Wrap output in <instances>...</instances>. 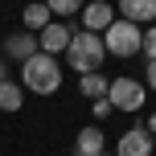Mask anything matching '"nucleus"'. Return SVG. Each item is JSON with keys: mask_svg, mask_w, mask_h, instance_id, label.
Wrapping results in <instances>:
<instances>
[{"mask_svg": "<svg viewBox=\"0 0 156 156\" xmlns=\"http://www.w3.org/2000/svg\"><path fill=\"white\" fill-rule=\"evenodd\" d=\"M21 86L33 94H54L58 86H62V62H58L54 54H33L29 62H21Z\"/></svg>", "mask_w": 156, "mask_h": 156, "instance_id": "1", "label": "nucleus"}, {"mask_svg": "<svg viewBox=\"0 0 156 156\" xmlns=\"http://www.w3.org/2000/svg\"><path fill=\"white\" fill-rule=\"evenodd\" d=\"M103 58H107V45H103L99 33L78 29L74 37H70V45H66V66H70L74 74H94L103 66Z\"/></svg>", "mask_w": 156, "mask_h": 156, "instance_id": "2", "label": "nucleus"}, {"mask_svg": "<svg viewBox=\"0 0 156 156\" xmlns=\"http://www.w3.org/2000/svg\"><path fill=\"white\" fill-rule=\"evenodd\" d=\"M103 45H107V58H132V54H140L144 33H140V25L115 16V21L107 25V33H103Z\"/></svg>", "mask_w": 156, "mask_h": 156, "instance_id": "3", "label": "nucleus"}, {"mask_svg": "<svg viewBox=\"0 0 156 156\" xmlns=\"http://www.w3.org/2000/svg\"><path fill=\"white\" fill-rule=\"evenodd\" d=\"M107 99H111V107L115 111H140L144 107V99H148V86L144 82H136V78H111V86H107Z\"/></svg>", "mask_w": 156, "mask_h": 156, "instance_id": "4", "label": "nucleus"}, {"mask_svg": "<svg viewBox=\"0 0 156 156\" xmlns=\"http://www.w3.org/2000/svg\"><path fill=\"white\" fill-rule=\"evenodd\" d=\"M70 37H74V25H66V21H58V16H54V21H49L45 29L37 33V41H41V54H54V58H58V54H66Z\"/></svg>", "mask_w": 156, "mask_h": 156, "instance_id": "5", "label": "nucleus"}, {"mask_svg": "<svg viewBox=\"0 0 156 156\" xmlns=\"http://www.w3.org/2000/svg\"><path fill=\"white\" fill-rule=\"evenodd\" d=\"M78 16H82V29H86V33H99V37H103L107 25L115 21V4L94 0V4H82V12H78Z\"/></svg>", "mask_w": 156, "mask_h": 156, "instance_id": "6", "label": "nucleus"}, {"mask_svg": "<svg viewBox=\"0 0 156 156\" xmlns=\"http://www.w3.org/2000/svg\"><path fill=\"white\" fill-rule=\"evenodd\" d=\"M115 156H152V132H148V127H132V132H123Z\"/></svg>", "mask_w": 156, "mask_h": 156, "instance_id": "7", "label": "nucleus"}, {"mask_svg": "<svg viewBox=\"0 0 156 156\" xmlns=\"http://www.w3.org/2000/svg\"><path fill=\"white\" fill-rule=\"evenodd\" d=\"M37 49H41V41H37V33H29V29L4 37V58H12V62H29Z\"/></svg>", "mask_w": 156, "mask_h": 156, "instance_id": "8", "label": "nucleus"}, {"mask_svg": "<svg viewBox=\"0 0 156 156\" xmlns=\"http://www.w3.org/2000/svg\"><path fill=\"white\" fill-rule=\"evenodd\" d=\"M115 12L132 25H152L156 21V0H119Z\"/></svg>", "mask_w": 156, "mask_h": 156, "instance_id": "9", "label": "nucleus"}, {"mask_svg": "<svg viewBox=\"0 0 156 156\" xmlns=\"http://www.w3.org/2000/svg\"><path fill=\"white\" fill-rule=\"evenodd\" d=\"M99 152H103V127L90 123L74 136V156H99Z\"/></svg>", "mask_w": 156, "mask_h": 156, "instance_id": "10", "label": "nucleus"}, {"mask_svg": "<svg viewBox=\"0 0 156 156\" xmlns=\"http://www.w3.org/2000/svg\"><path fill=\"white\" fill-rule=\"evenodd\" d=\"M21 21H25V29H29V33H41L49 21H54V12H49V4H45V0H33V4H25Z\"/></svg>", "mask_w": 156, "mask_h": 156, "instance_id": "11", "label": "nucleus"}, {"mask_svg": "<svg viewBox=\"0 0 156 156\" xmlns=\"http://www.w3.org/2000/svg\"><path fill=\"white\" fill-rule=\"evenodd\" d=\"M107 86H111V78H103L99 70H94V74H78V90H82L90 103L103 99V94H107Z\"/></svg>", "mask_w": 156, "mask_h": 156, "instance_id": "12", "label": "nucleus"}, {"mask_svg": "<svg viewBox=\"0 0 156 156\" xmlns=\"http://www.w3.org/2000/svg\"><path fill=\"white\" fill-rule=\"evenodd\" d=\"M25 107V86L21 82H0V111H21Z\"/></svg>", "mask_w": 156, "mask_h": 156, "instance_id": "13", "label": "nucleus"}, {"mask_svg": "<svg viewBox=\"0 0 156 156\" xmlns=\"http://www.w3.org/2000/svg\"><path fill=\"white\" fill-rule=\"evenodd\" d=\"M45 4H49V12H54L58 21H66V16L82 12V4H86V0H45Z\"/></svg>", "mask_w": 156, "mask_h": 156, "instance_id": "14", "label": "nucleus"}, {"mask_svg": "<svg viewBox=\"0 0 156 156\" xmlns=\"http://www.w3.org/2000/svg\"><path fill=\"white\" fill-rule=\"evenodd\" d=\"M140 54L148 58V62H156V25H148V29H144V45H140Z\"/></svg>", "mask_w": 156, "mask_h": 156, "instance_id": "15", "label": "nucleus"}, {"mask_svg": "<svg viewBox=\"0 0 156 156\" xmlns=\"http://www.w3.org/2000/svg\"><path fill=\"white\" fill-rule=\"evenodd\" d=\"M90 111H94V123H99V119H107V115H111L115 107H111V99L103 94V99H94V103H90Z\"/></svg>", "mask_w": 156, "mask_h": 156, "instance_id": "16", "label": "nucleus"}, {"mask_svg": "<svg viewBox=\"0 0 156 156\" xmlns=\"http://www.w3.org/2000/svg\"><path fill=\"white\" fill-rule=\"evenodd\" d=\"M144 86L156 90V62H148V70H144Z\"/></svg>", "mask_w": 156, "mask_h": 156, "instance_id": "17", "label": "nucleus"}, {"mask_svg": "<svg viewBox=\"0 0 156 156\" xmlns=\"http://www.w3.org/2000/svg\"><path fill=\"white\" fill-rule=\"evenodd\" d=\"M148 132H152V136H156V115H148Z\"/></svg>", "mask_w": 156, "mask_h": 156, "instance_id": "18", "label": "nucleus"}, {"mask_svg": "<svg viewBox=\"0 0 156 156\" xmlns=\"http://www.w3.org/2000/svg\"><path fill=\"white\" fill-rule=\"evenodd\" d=\"M0 82H4V58H0Z\"/></svg>", "mask_w": 156, "mask_h": 156, "instance_id": "19", "label": "nucleus"}, {"mask_svg": "<svg viewBox=\"0 0 156 156\" xmlns=\"http://www.w3.org/2000/svg\"><path fill=\"white\" fill-rule=\"evenodd\" d=\"M99 156H107V152H99Z\"/></svg>", "mask_w": 156, "mask_h": 156, "instance_id": "20", "label": "nucleus"}]
</instances>
